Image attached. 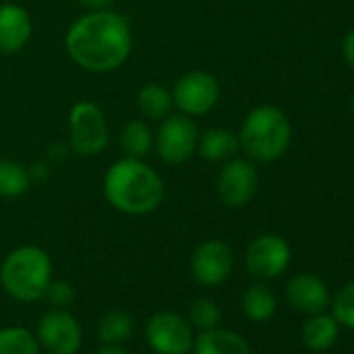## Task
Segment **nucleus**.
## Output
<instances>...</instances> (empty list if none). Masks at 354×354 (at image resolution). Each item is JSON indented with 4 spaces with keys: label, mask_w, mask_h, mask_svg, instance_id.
<instances>
[{
    "label": "nucleus",
    "mask_w": 354,
    "mask_h": 354,
    "mask_svg": "<svg viewBox=\"0 0 354 354\" xmlns=\"http://www.w3.org/2000/svg\"><path fill=\"white\" fill-rule=\"evenodd\" d=\"M65 48L84 69L106 73L125 63L131 53V30L125 17L104 11H92L80 17L67 32Z\"/></svg>",
    "instance_id": "1"
},
{
    "label": "nucleus",
    "mask_w": 354,
    "mask_h": 354,
    "mask_svg": "<svg viewBox=\"0 0 354 354\" xmlns=\"http://www.w3.org/2000/svg\"><path fill=\"white\" fill-rule=\"evenodd\" d=\"M104 196L121 213L146 215L160 205L165 186L156 171H152L140 158L127 156L113 162L106 171Z\"/></svg>",
    "instance_id": "2"
},
{
    "label": "nucleus",
    "mask_w": 354,
    "mask_h": 354,
    "mask_svg": "<svg viewBox=\"0 0 354 354\" xmlns=\"http://www.w3.org/2000/svg\"><path fill=\"white\" fill-rule=\"evenodd\" d=\"M238 138L250 158L271 162L286 154L292 142V125L283 111L265 104L246 117Z\"/></svg>",
    "instance_id": "3"
},
{
    "label": "nucleus",
    "mask_w": 354,
    "mask_h": 354,
    "mask_svg": "<svg viewBox=\"0 0 354 354\" xmlns=\"http://www.w3.org/2000/svg\"><path fill=\"white\" fill-rule=\"evenodd\" d=\"M0 279L15 300H40L53 281L50 257L38 246H21L5 259L3 269H0Z\"/></svg>",
    "instance_id": "4"
},
{
    "label": "nucleus",
    "mask_w": 354,
    "mask_h": 354,
    "mask_svg": "<svg viewBox=\"0 0 354 354\" xmlns=\"http://www.w3.org/2000/svg\"><path fill=\"white\" fill-rule=\"evenodd\" d=\"M69 138L77 154L94 156L109 144V129L102 111L94 102H77L69 115Z\"/></svg>",
    "instance_id": "5"
},
{
    "label": "nucleus",
    "mask_w": 354,
    "mask_h": 354,
    "mask_svg": "<svg viewBox=\"0 0 354 354\" xmlns=\"http://www.w3.org/2000/svg\"><path fill=\"white\" fill-rule=\"evenodd\" d=\"M146 342L158 354H188L194 346V335L182 315L160 310L146 323Z\"/></svg>",
    "instance_id": "6"
},
{
    "label": "nucleus",
    "mask_w": 354,
    "mask_h": 354,
    "mask_svg": "<svg viewBox=\"0 0 354 354\" xmlns=\"http://www.w3.org/2000/svg\"><path fill=\"white\" fill-rule=\"evenodd\" d=\"M198 146V129L186 115L165 117L156 133V150L165 162L180 165L194 154Z\"/></svg>",
    "instance_id": "7"
},
{
    "label": "nucleus",
    "mask_w": 354,
    "mask_h": 354,
    "mask_svg": "<svg viewBox=\"0 0 354 354\" xmlns=\"http://www.w3.org/2000/svg\"><path fill=\"white\" fill-rule=\"evenodd\" d=\"M259 188V173L246 158L230 160L217 177V194L230 209L246 207Z\"/></svg>",
    "instance_id": "8"
},
{
    "label": "nucleus",
    "mask_w": 354,
    "mask_h": 354,
    "mask_svg": "<svg viewBox=\"0 0 354 354\" xmlns=\"http://www.w3.org/2000/svg\"><path fill=\"white\" fill-rule=\"evenodd\" d=\"M219 100V82L207 71L186 73L173 90V104L186 115H205Z\"/></svg>",
    "instance_id": "9"
},
{
    "label": "nucleus",
    "mask_w": 354,
    "mask_h": 354,
    "mask_svg": "<svg viewBox=\"0 0 354 354\" xmlns=\"http://www.w3.org/2000/svg\"><path fill=\"white\" fill-rule=\"evenodd\" d=\"M38 342L50 354H75L82 346V327L71 313L57 308L40 319Z\"/></svg>",
    "instance_id": "10"
},
{
    "label": "nucleus",
    "mask_w": 354,
    "mask_h": 354,
    "mask_svg": "<svg viewBox=\"0 0 354 354\" xmlns=\"http://www.w3.org/2000/svg\"><path fill=\"white\" fill-rule=\"evenodd\" d=\"M292 259L290 244L275 234H267L257 238L246 252V267L259 279H273L279 277Z\"/></svg>",
    "instance_id": "11"
},
{
    "label": "nucleus",
    "mask_w": 354,
    "mask_h": 354,
    "mask_svg": "<svg viewBox=\"0 0 354 354\" xmlns=\"http://www.w3.org/2000/svg\"><path fill=\"white\" fill-rule=\"evenodd\" d=\"M192 275L201 286L223 283L234 269V252L221 240L201 244L192 254Z\"/></svg>",
    "instance_id": "12"
},
{
    "label": "nucleus",
    "mask_w": 354,
    "mask_h": 354,
    "mask_svg": "<svg viewBox=\"0 0 354 354\" xmlns=\"http://www.w3.org/2000/svg\"><path fill=\"white\" fill-rule=\"evenodd\" d=\"M286 298L288 302L304 313V315H317L323 313L329 304V290L327 283L310 273H298L294 275L286 286Z\"/></svg>",
    "instance_id": "13"
},
{
    "label": "nucleus",
    "mask_w": 354,
    "mask_h": 354,
    "mask_svg": "<svg viewBox=\"0 0 354 354\" xmlns=\"http://www.w3.org/2000/svg\"><path fill=\"white\" fill-rule=\"evenodd\" d=\"M32 36V19L17 5L0 7V53L13 55L26 46Z\"/></svg>",
    "instance_id": "14"
},
{
    "label": "nucleus",
    "mask_w": 354,
    "mask_h": 354,
    "mask_svg": "<svg viewBox=\"0 0 354 354\" xmlns=\"http://www.w3.org/2000/svg\"><path fill=\"white\" fill-rule=\"evenodd\" d=\"M192 348L194 354H252L248 342L240 333L221 327L203 329Z\"/></svg>",
    "instance_id": "15"
},
{
    "label": "nucleus",
    "mask_w": 354,
    "mask_h": 354,
    "mask_svg": "<svg viewBox=\"0 0 354 354\" xmlns=\"http://www.w3.org/2000/svg\"><path fill=\"white\" fill-rule=\"evenodd\" d=\"M337 335H339V323L335 321V317L325 313L310 315V319L302 325V342L306 348L315 352L329 350L337 342Z\"/></svg>",
    "instance_id": "16"
},
{
    "label": "nucleus",
    "mask_w": 354,
    "mask_h": 354,
    "mask_svg": "<svg viewBox=\"0 0 354 354\" xmlns=\"http://www.w3.org/2000/svg\"><path fill=\"white\" fill-rule=\"evenodd\" d=\"M277 298L265 283L250 286L242 296V310L250 321H267L275 315Z\"/></svg>",
    "instance_id": "17"
},
{
    "label": "nucleus",
    "mask_w": 354,
    "mask_h": 354,
    "mask_svg": "<svg viewBox=\"0 0 354 354\" xmlns=\"http://www.w3.org/2000/svg\"><path fill=\"white\" fill-rule=\"evenodd\" d=\"M138 106L146 119L162 121L165 117H169V111L173 106V96L160 84H146L138 92Z\"/></svg>",
    "instance_id": "18"
},
{
    "label": "nucleus",
    "mask_w": 354,
    "mask_h": 354,
    "mask_svg": "<svg viewBox=\"0 0 354 354\" xmlns=\"http://www.w3.org/2000/svg\"><path fill=\"white\" fill-rule=\"evenodd\" d=\"M240 148V138L230 129H209L198 142V150L209 160H225Z\"/></svg>",
    "instance_id": "19"
},
{
    "label": "nucleus",
    "mask_w": 354,
    "mask_h": 354,
    "mask_svg": "<svg viewBox=\"0 0 354 354\" xmlns=\"http://www.w3.org/2000/svg\"><path fill=\"white\" fill-rule=\"evenodd\" d=\"M0 354H40V342L26 327L0 329Z\"/></svg>",
    "instance_id": "20"
},
{
    "label": "nucleus",
    "mask_w": 354,
    "mask_h": 354,
    "mask_svg": "<svg viewBox=\"0 0 354 354\" xmlns=\"http://www.w3.org/2000/svg\"><path fill=\"white\" fill-rule=\"evenodd\" d=\"M30 188V175L15 160H0V196L15 198Z\"/></svg>",
    "instance_id": "21"
},
{
    "label": "nucleus",
    "mask_w": 354,
    "mask_h": 354,
    "mask_svg": "<svg viewBox=\"0 0 354 354\" xmlns=\"http://www.w3.org/2000/svg\"><path fill=\"white\" fill-rule=\"evenodd\" d=\"M131 327H133L131 317L125 310H111L98 321V337L104 344L115 346L129 337Z\"/></svg>",
    "instance_id": "22"
},
{
    "label": "nucleus",
    "mask_w": 354,
    "mask_h": 354,
    "mask_svg": "<svg viewBox=\"0 0 354 354\" xmlns=\"http://www.w3.org/2000/svg\"><path fill=\"white\" fill-rule=\"evenodd\" d=\"M121 146L131 158L146 156L152 146V131L144 121H129L121 133Z\"/></svg>",
    "instance_id": "23"
},
{
    "label": "nucleus",
    "mask_w": 354,
    "mask_h": 354,
    "mask_svg": "<svg viewBox=\"0 0 354 354\" xmlns=\"http://www.w3.org/2000/svg\"><path fill=\"white\" fill-rule=\"evenodd\" d=\"M190 321L201 331L203 329H211V327H217V323L221 321V310H219L215 300L201 296V298H196L190 304Z\"/></svg>",
    "instance_id": "24"
},
{
    "label": "nucleus",
    "mask_w": 354,
    "mask_h": 354,
    "mask_svg": "<svg viewBox=\"0 0 354 354\" xmlns=\"http://www.w3.org/2000/svg\"><path fill=\"white\" fill-rule=\"evenodd\" d=\"M333 317L339 325L354 331V281L346 283L333 298Z\"/></svg>",
    "instance_id": "25"
},
{
    "label": "nucleus",
    "mask_w": 354,
    "mask_h": 354,
    "mask_svg": "<svg viewBox=\"0 0 354 354\" xmlns=\"http://www.w3.org/2000/svg\"><path fill=\"white\" fill-rule=\"evenodd\" d=\"M44 296L50 300V304L63 308V306H69V304L75 300V290H73V286L67 283V281H50Z\"/></svg>",
    "instance_id": "26"
},
{
    "label": "nucleus",
    "mask_w": 354,
    "mask_h": 354,
    "mask_svg": "<svg viewBox=\"0 0 354 354\" xmlns=\"http://www.w3.org/2000/svg\"><path fill=\"white\" fill-rule=\"evenodd\" d=\"M342 53H344V59L346 63L354 69V30L344 38V44H342Z\"/></svg>",
    "instance_id": "27"
},
{
    "label": "nucleus",
    "mask_w": 354,
    "mask_h": 354,
    "mask_svg": "<svg viewBox=\"0 0 354 354\" xmlns=\"http://www.w3.org/2000/svg\"><path fill=\"white\" fill-rule=\"evenodd\" d=\"M80 5H84L90 11H104L113 5V0H77Z\"/></svg>",
    "instance_id": "28"
},
{
    "label": "nucleus",
    "mask_w": 354,
    "mask_h": 354,
    "mask_svg": "<svg viewBox=\"0 0 354 354\" xmlns=\"http://www.w3.org/2000/svg\"><path fill=\"white\" fill-rule=\"evenodd\" d=\"M96 354H127V352H125L123 348H119L117 344H115V346L106 344V346H104V348H100V350H98Z\"/></svg>",
    "instance_id": "29"
},
{
    "label": "nucleus",
    "mask_w": 354,
    "mask_h": 354,
    "mask_svg": "<svg viewBox=\"0 0 354 354\" xmlns=\"http://www.w3.org/2000/svg\"><path fill=\"white\" fill-rule=\"evenodd\" d=\"M352 115H354V94H352Z\"/></svg>",
    "instance_id": "30"
}]
</instances>
